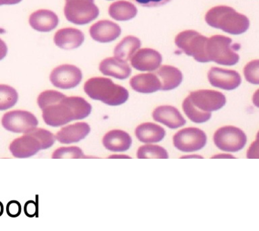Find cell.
<instances>
[{
    "label": "cell",
    "mask_w": 259,
    "mask_h": 231,
    "mask_svg": "<svg viewBox=\"0 0 259 231\" xmlns=\"http://www.w3.org/2000/svg\"><path fill=\"white\" fill-rule=\"evenodd\" d=\"M214 145L227 152L240 151L246 145L247 137L244 132L234 126H225L217 130L213 136Z\"/></svg>",
    "instance_id": "obj_7"
},
{
    "label": "cell",
    "mask_w": 259,
    "mask_h": 231,
    "mask_svg": "<svg viewBox=\"0 0 259 231\" xmlns=\"http://www.w3.org/2000/svg\"><path fill=\"white\" fill-rule=\"evenodd\" d=\"M153 73L159 79L162 91H170L177 88L183 79L181 71L169 65L160 66Z\"/></svg>",
    "instance_id": "obj_22"
},
{
    "label": "cell",
    "mask_w": 259,
    "mask_h": 231,
    "mask_svg": "<svg viewBox=\"0 0 259 231\" xmlns=\"http://www.w3.org/2000/svg\"><path fill=\"white\" fill-rule=\"evenodd\" d=\"M90 131L89 124L80 122L62 127L55 136L60 143L70 144L78 143L84 139Z\"/></svg>",
    "instance_id": "obj_17"
},
{
    "label": "cell",
    "mask_w": 259,
    "mask_h": 231,
    "mask_svg": "<svg viewBox=\"0 0 259 231\" xmlns=\"http://www.w3.org/2000/svg\"><path fill=\"white\" fill-rule=\"evenodd\" d=\"M99 14L95 0H66L64 15L69 22L82 25L90 23Z\"/></svg>",
    "instance_id": "obj_6"
},
{
    "label": "cell",
    "mask_w": 259,
    "mask_h": 231,
    "mask_svg": "<svg viewBox=\"0 0 259 231\" xmlns=\"http://www.w3.org/2000/svg\"><path fill=\"white\" fill-rule=\"evenodd\" d=\"M153 118L157 123L167 126L169 129H176L183 127L186 121L181 113L171 105H161L154 109Z\"/></svg>",
    "instance_id": "obj_16"
},
{
    "label": "cell",
    "mask_w": 259,
    "mask_h": 231,
    "mask_svg": "<svg viewBox=\"0 0 259 231\" xmlns=\"http://www.w3.org/2000/svg\"><path fill=\"white\" fill-rule=\"evenodd\" d=\"M250 22L244 14L238 13L232 8L219 20L218 28L232 34L244 33L248 29Z\"/></svg>",
    "instance_id": "obj_14"
},
{
    "label": "cell",
    "mask_w": 259,
    "mask_h": 231,
    "mask_svg": "<svg viewBox=\"0 0 259 231\" xmlns=\"http://www.w3.org/2000/svg\"><path fill=\"white\" fill-rule=\"evenodd\" d=\"M8 53V47L6 43L0 38V60H3Z\"/></svg>",
    "instance_id": "obj_37"
},
{
    "label": "cell",
    "mask_w": 259,
    "mask_h": 231,
    "mask_svg": "<svg viewBox=\"0 0 259 231\" xmlns=\"http://www.w3.org/2000/svg\"><path fill=\"white\" fill-rule=\"evenodd\" d=\"M210 84L224 90H234L242 82L240 74L236 70L212 67L208 72Z\"/></svg>",
    "instance_id": "obj_12"
},
{
    "label": "cell",
    "mask_w": 259,
    "mask_h": 231,
    "mask_svg": "<svg viewBox=\"0 0 259 231\" xmlns=\"http://www.w3.org/2000/svg\"><path fill=\"white\" fill-rule=\"evenodd\" d=\"M38 210V202H34V201L30 200L24 204V214L29 218H33V217L37 216Z\"/></svg>",
    "instance_id": "obj_34"
},
{
    "label": "cell",
    "mask_w": 259,
    "mask_h": 231,
    "mask_svg": "<svg viewBox=\"0 0 259 231\" xmlns=\"http://www.w3.org/2000/svg\"><path fill=\"white\" fill-rule=\"evenodd\" d=\"M54 41L58 48L70 50L79 48L84 41V34L74 28H64L55 34Z\"/></svg>",
    "instance_id": "obj_18"
},
{
    "label": "cell",
    "mask_w": 259,
    "mask_h": 231,
    "mask_svg": "<svg viewBox=\"0 0 259 231\" xmlns=\"http://www.w3.org/2000/svg\"><path fill=\"white\" fill-rule=\"evenodd\" d=\"M135 135L142 143H155L163 139L165 131L161 126L151 123H145L136 128Z\"/></svg>",
    "instance_id": "obj_24"
},
{
    "label": "cell",
    "mask_w": 259,
    "mask_h": 231,
    "mask_svg": "<svg viewBox=\"0 0 259 231\" xmlns=\"http://www.w3.org/2000/svg\"><path fill=\"white\" fill-rule=\"evenodd\" d=\"M232 38L220 35L212 36L208 38L206 44V54L210 62L224 66H234L238 62L240 56L236 51V44L233 46Z\"/></svg>",
    "instance_id": "obj_4"
},
{
    "label": "cell",
    "mask_w": 259,
    "mask_h": 231,
    "mask_svg": "<svg viewBox=\"0 0 259 231\" xmlns=\"http://www.w3.org/2000/svg\"><path fill=\"white\" fill-rule=\"evenodd\" d=\"M84 91L90 98L111 106L123 104L129 97L126 89L105 77L89 79L84 83Z\"/></svg>",
    "instance_id": "obj_2"
},
{
    "label": "cell",
    "mask_w": 259,
    "mask_h": 231,
    "mask_svg": "<svg viewBox=\"0 0 259 231\" xmlns=\"http://www.w3.org/2000/svg\"><path fill=\"white\" fill-rule=\"evenodd\" d=\"M109 158H129V156H111Z\"/></svg>",
    "instance_id": "obj_41"
},
{
    "label": "cell",
    "mask_w": 259,
    "mask_h": 231,
    "mask_svg": "<svg viewBox=\"0 0 259 231\" xmlns=\"http://www.w3.org/2000/svg\"><path fill=\"white\" fill-rule=\"evenodd\" d=\"M207 137L205 133L198 128L189 127L180 130L174 136V145L183 152H194L205 146Z\"/></svg>",
    "instance_id": "obj_9"
},
{
    "label": "cell",
    "mask_w": 259,
    "mask_h": 231,
    "mask_svg": "<svg viewBox=\"0 0 259 231\" xmlns=\"http://www.w3.org/2000/svg\"><path fill=\"white\" fill-rule=\"evenodd\" d=\"M208 38L193 30H184L178 34L175 44L187 56L193 57L198 62H209L206 54Z\"/></svg>",
    "instance_id": "obj_5"
},
{
    "label": "cell",
    "mask_w": 259,
    "mask_h": 231,
    "mask_svg": "<svg viewBox=\"0 0 259 231\" xmlns=\"http://www.w3.org/2000/svg\"><path fill=\"white\" fill-rule=\"evenodd\" d=\"M18 94L16 89L7 85H0V111L11 108L17 103Z\"/></svg>",
    "instance_id": "obj_28"
},
{
    "label": "cell",
    "mask_w": 259,
    "mask_h": 231,
    "mask_svg": "<svg viewBox=\"0 0 259 231\" xmlns=\"http://www.w3.org/2000/svg\"><path fill=\"white\" fill-rule=\"evenodd\" d=\"M99 68L105 76L114 77L120 80L128 78L132 73L131 67L127 62L115 57L105 58L101 61Z\"/></svg>",
    "instance_id": "obj_19"
},
{
    "label": "cell",
    "mask_w": 259,
    "mask_h": 231,
    "mask_svg": "<svg viewBox=\"0 0 259 231\" xmlns=\"http://www.w3.org/2000/svg\"><path fill=\"white\" fill-rule=\"evenodd\" d=\"M132 1L143 7L151 8L165 5L171 0H132Z\"/></svg>",
    "instance_id": "obj_35"
},
{
    "label": "cell",
    "mask_w": 259,
    "mask_h": 231,
    "mask_svg": "<svg viewBox=\"0 0 259 231\" xmlns=\"http://www.w3.org/2000/svg\"><path fill=\"white\" fill-rule=\"evenodd\" d=\"M192 103L206 112L219 110L226 105V96L222 93L208 89L192 91L188 95Z\"/></svg>",
    "instance_id": "obj_11"
},
{
    "label": "cell",
    "mask_w": 259,
    "mask_h": 231,
    "mask_svg": "<svg viewBox=\"0 0 259 231\" xmlns=\"http://www.w3.org/2000/svg\"><path fill=\"white\" fill-rule=\"evenodd\" d=\"M38 107L46 125L53 127H62L73 121L88 117L92 106L84 98L68 97L60 91L47 90L37 98Z\"/></svg>",
    "instance_id": "obj_1"
},
{
    "label": "cell",
    "mask_w": 259,
    "mask_h": 231,
    "mask_svg": "<svg viewBox=\"0 0 259 231\" xmlns=\"http://www.w3.org/2000/svg\"><path fill=\"white\" fill-rule=\"evenodd\" d=\"M120 26L110 20H100L93 24L89 29L93 40L99 43H109L121 34Z\"/></svg>",
    "instance_id": "obj_15"
},
{
    "label": "cell",
    "mask_w": 259,
    "mask_h": 231,
    "mask_svg": "<svg viewBox=\"0 0 259 231\" xmlns=\"http://www.w3.org/2000/svg\"><path fill=\"white\" fill-rule=\"evenodd\" d=\"M84 157V152L81 149V148L77 147V146L58 148L55 150L52 156L53 159H62V158L79 159V158Z\"/></svg>",
    "instance_id": "obj_30"
},
{
    "label": "cell",
    "mask_w": 259,
    "mask_h": 231,
    "mask_svg": "<svg viewBox=\"0 0 259 231\" xmlns=\"http://www.w3.org/2000/svg\"><path fill=\"white\" fill-rule=\"evenodd\" d=\"M82 79L80 69L74 65L62 64L57 66L51 72L50 80L57 88L70 89L80 84Z\"/></svg>",
    "instance_id": "obj_10"
},
{
    "label": "cell",
    "mask_w": 259,
    "mask_h": 231,
    "mask_svg": "<svg viewBox=\"0 0 259 231\" xmlns=\"http://www.w3.org/2000/svg\"><path fill=\"white\" fill-rule=\"evenodd\" d=\"M162 56L157 51L151 48L139 50L131 59L132 66L143 72H154L161 66Z\"/></svg>",
    "instance_id": "obj_13"
},
{
    "label": "cell",
    "mask_w": 259,
    "mask_h": 231,
    "mask_svg": "<svg viewBox=\"0 0 259 231\" xmlns=\"http://www.w3.org/2000/svg\"><path fill=\"white\" fill-rule=\"evenodd\" d=\"M137 158L139 159H167L169 158L167 151L159 145H145L141 146L137 151Z\"/></svg>",
    "instance_id": "obj_29"
},
{
    "label": "cell",
    "mask_w": 259,
    "mask_h": 231,
    "mask_svg": "<svg viewBox=\"0 0 259 231\" xmlns=\"http://www.w3.org/2000/svg\"><path fill=\"white\" fill-rule=\"evenodd\" d=\"M137 12L135 5L124 0L113 2L109 8V16L117 21L133 19L137 16Z\"/></svg>",
    "instance_id": "obj_26"
},
{
    "label": "cell",
    "mask_w": 259,
    "mask_h": 231,
    "mask_svg": "<svg viewBox=\"0 0 259 231\" xmlns=\"http://www.w3.org/2000/svg\"><path fill=\"white\" fill-rule=\"evenodd\" d=\"M132 89L141 93H152L161 90L159 79L153 72L136 75L130 81Z\"/></svg>",
    "instance_id": "obj_23"
},
{
    "label": "cell",
    "mask_w": 259,
    "mask_h": 231,
    "mask_svg": "<svg viewBox=\"0 0 259 231\" xmlns=\"http://www.w3.org/2000/svg\"><path fill=\"white\" fill-rule=\"evenodd\" d=\"M212 158H235L234 156L232 155H229V154L223 153V154H219V155H215L212 156Z\"/></svg>",
    "instance_id": "obj_39"
},
{
    "label": "cell",
    "mask_w": 259,
    "mask_h": 231,
    "mask_svg": "<svg viewBox=\"0 0 259 231\" xmlns=\"http://www.w3.org/2000/svg\"><path fill=\"white\" fill-rule=\"evenodd\" d=\"M232 8L226 6H219L213 7L206 12L205 21L208 25L218 28L219 20L226 12L230 11Z\"/></svg>",
    "instance_id": "obj_31"
},
{
    "label": "cell",
    "mask_w": 259,
    "mask_h": 231,
    "mask_svg": "<svg viewBox=\"0 0 259 231\" xmlns=\"http://www.w3.org/2000/svg\"><path fill=\"white\" fill-rule=\"evenodd\" d=\"M141 46V42L139 38L135 36H127L115 46L113 54L115 58L127 62L139 50Z\"/></svg>",
    "instance_id": "obj_25"
},
{
    "label": "cell",
    "mask_w": 259,
    "mask_h": 231,
    "mask_svg": "<svg viewBox=\"0 0 259 231\" xmlns=\"http://www.w3.org/2000/svg\"><path fill=\"white\" fill-rule=\"evenodd\" d=\"M21 205L17 201H11L6 206V212L12 218H16L21 214Z\"/></svg>",
    "instance_id": "obj_33"
},
{
    "label": "cell",
    "mask_w": 259,
    "mask_h": 231,
    "mask_svg": "<svg viewBox=\"0 0 259 231\" xmlns=\"http://www.w3.org/2000/svg\"><path fill=\"white\" fill-rule=\"evenodd\" d=\"M201 158V156H183V157L182 158Z\"/></svg>",
    "instance_id": "obj_42"
},
{
    "label": "cell",
    "mask_w": 259,
    "mask_h": 231,
    "mask_svg": "<svg viewBox=\"0 0 259 231\" xmlns=\"http://www.w3.org/2000/svg\"><path fill=\"white\" fill-rule=\"evenodd\" d=\"M102 142L103 146L109 151L123 152L131 148L133 140L126 132L115 129L107 132Z\"/></svg>",
    "instance_id": "obj_20"
},
{
    "label": "cell",
    "mask_w": 259,
    "mask_h": 231,
    "mask_svg": "<svg viewBox=\"0 0 259 231\" xmlns=\"http://www.w3.org/2000/svg\"><path fill=\"white\" fill-rule=\"evenodd\" d=\"M56 140V136L50 131L41 128H36L30 133L14 139L10 143L9 149L14 157L30 158L40 150L52 147Z\"/></svg>",
    "instance_id": "obj_3"
},
{
    "label": "cell",
    "mask_w": 259,
    "mask_h": 231,
    "mask_svg": "<svg viewBox=\"0 0 259 231\" xmlns=\"http://www.w3.org/2000/svg\"><path fill=\"white\" fill-rule=\"evenodd\" d=\"M245 79L251 84H259V60L251 61L244 68Z\"/></svg>",
    "instance_id": "obj_32"
},
{
    "label": "cell",
    "mask_w": 259,
    "mask_h": 231,
    "mask_svg": "<svg viewBox=\"0 0 259 231\" xmlns=\"http://www.w3.org/2000/svg\"><path fill=\"white\" fill-rule=\"evenodd\" d=\"M258 139L256 138V141L253 142L252 145L250 146V149L248 150L247 157L248 158H258Z\"/></svg>",
    "instance_id": "obj_36"
},
{
    "label": "cell",
    "mask_w": 259,
    "mask_h": 231,
    "mask_svg": "<svg viewBox=\"0 0 259 231\" xmlns=\"http://www.w3.org/2000/svg\"><path fill=\"white\" fill-rule=\"evenodd\" d=\"M182 109L190 121L195 123H203L211 118V113L206 112L197 108L187 97L182 103Z\"/></svg>",
    "instance_id": "obj_27"
},
{
    "label": "cell",
    "mask_w": 259,
    "mask_h": 231,
    "mask_svg": "<svg viewBox=\"0 0 259 231\" xmlns=\"http://www.w3.org/2000/svg\"><path fill=\"white\" fill-rule=\"evenodd\" d=\"M20 2H22V0H0V6L14 5L20 3Z\"/></svg>",
    "instance_id": "obj_38"
},
{
    "label": "cell",
    "mask_w": 259,
    "mask_h": 231,
    "mask_svg": "<svg viewBox=\"0 0 259 231\" xmlns=\"http://www.w3.org/2000/svg\"><path fill=\"white\" fill-rule=\"evenodd\" d=\"M38 124L35 115L26 110L8 111L2 119V125L6 130L15 133H28L35 129Z\"/></svg>",
    "instance_id": "obj_8"
},
{
    "label": "cell",
    "mask_w": 259,
    "mask_h": 231,
    "mask_svg": "<svg viewBox=\"0 0 259 231\" xmlns=\"http://www.w3.org/2000/svg\"><path fill=\"white\" fill-rule=\"evenodd\" d=\"M58 16L49 10H39L30 16L29 24L33 29L38 32H50L58 26Z\"/></svg>",
    "instance_id": "obj_21"
},
{
    "label": "cell",
    "mask_w": 259,
    "mask_h": 231,
    "mask_svg": "<svg viewBox=\"0 0 259 231\" xmlns=\"http://www.w3.org/2000/svg\"><path fill=\"white\" fill-rule=\"evenodd\" d=\"M4 210V205L3 204H2L1 202H0V216H1L2 214H3Z\"/></svg>",
    "instance_id": "obj_40"
}]
</instances>
